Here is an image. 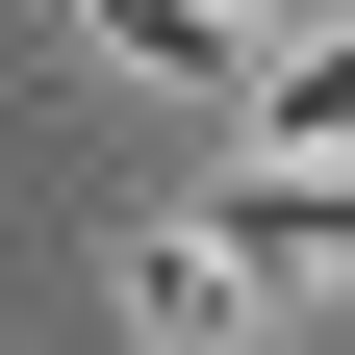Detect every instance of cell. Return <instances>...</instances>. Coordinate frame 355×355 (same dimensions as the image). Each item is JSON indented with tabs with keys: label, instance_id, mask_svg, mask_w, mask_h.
Returning a JSON list of instances; mask_svg holds the SVG:
<instances>
[{
	"label": "cell",
	"instance_id": "6da1fadb",
	"mask_svg": "<svg viewBox=\"0 0 355 355\" xmlns=\"http://www.w3.org/2000/svg\"><path fill=\"white\" fill-rule=\"evenodd\" d=\"M254 304H279V279H254L229 229H127V330H153V355H254Z\"/></svg>",
	"mask_w": 355,
	"mask_h": 355
},
{
	"label": "cell",
	"instance_id": "7a4b0ae2",
	"mask_svg": "<svg viewBox=\"0 0 355 355\" xmlns=\"http://www.w3.org/2000/svg\"><path fill=\"white\" fill-rule=\"evenodd\" d=\"M102 51L178 76V102H229V0H102Z\"/></svg>",
	"mask_w": 355,
	"mask_h": 355
},
{
	"label": "cell",
	"instance_id": "3957f363",
	"mask_svg": "<svg viewBox=\"0 0 355 355\" xmlns=\"http://www.w3.org/2000/svg\"><path fill=\"white\" fill-rule=\"evenodd\" d=\"M330 127H355V51H304L279 76V153H330Z\"/></svg>",
	"mask_w": 355,
	"mask_h": 355
}]
</instances>
